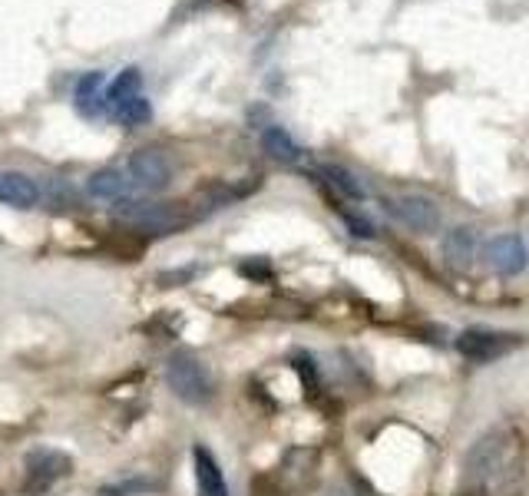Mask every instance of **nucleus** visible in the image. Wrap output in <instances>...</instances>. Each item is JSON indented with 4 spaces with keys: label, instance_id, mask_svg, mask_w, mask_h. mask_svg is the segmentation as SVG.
I'll return each mask as SVG.
<instances>
[{
    "label": "nucleus",
    "instance_id": "f257e3e1",
    "mask_svg": "<svg viewBox=\"0 0 529 496\" xmlns=\"http://www.w3.org/2000/svg\"><path fill=\"white\" fill-rule=\"evenodd\" d=\"M523 450L510 430H490L487 437L477 440V447L467 457V477L477 490L500 496L520 483Z\"/></svg>",
    "mask_w": 529,
    "mask_h": 496
},
{
    "label": "nucleus",
    "instance_id": "f03ea898",
    "mask_svg": "<svg viewBox=\"0 0 529 496\" xmlns=\"http://www.w3.org/2000/svg\"><path fill=\"white\" fill-rule=\"evenodd\" d=\"M113 215L126 225H133L139 232L149 235H169L189 225V215L179 206L169 202H136V199H120V206L113 209Z\"/></svg>",
    "mask_w": 529,
    "mask_h": 496
},
{
    "label": "nucleus",
    "instance_id": "7ed1b4c3",
    "mask_svg": "<svg viewBox=\"0 0 529 496\" xmlns=\"http://www.w3.org/2000/svg\"><path fill=\"white\" fill-rule=\"evenodd\" d=\"M166 381L172 387V394L192 407L212 401V377L202 368V361H196L192 354H172L166 364Z\"/></svg>",
    "mask_w": 529,
    "mask_h": 496
},
{
    "label": "nucleus",
    "instance_id": "20e7f679",
    "mask_svg": "<svg viewBox=\"0 0 529 496\" xmlns=\"http://www.w3.org/2000/svg\"><path fill=\"white\" fill-rule=\"evenodd\" d=\"M520 344H523L520 334L493 331V328H470L457 338V351L463 354V358H470L477 364H490L496 358H503V354L516 351Z\"/></svg>",
    "mask_w": 529,
    "mask_h": 496
},
{
    "label": "nucleus",
    "instance_id": "39448f33",
    "mask_svg": "<svg viewBox=\"0 0 529 496\" xmlns=\"http://www.w3.org/2000/svg\"><path fill=\"white\" fill-rule=\"evenodd\" d=\"M126 172H129V179H133V186L143 192H163L172 179L169 159L159 153V149H136V153L129 156Z\"/></svg>",
    "mask_w": 529,
    "mask_h": 496
},
{
    "label": "nucleus",
    "instance_id": "423d86ee",
    "mask_svg": "<svg viewBox=\"0 0 529 496\" xmlns=\"http://www.w3.org/2000/svg\"><path fill=\"white\" fill-rule=\"evenodd\" d=\"M73 470V460L60 450H34L27 457V493H43Z\"/></svg>",
    "mask_w": 529,
    "mask_h": 496
},
{
    "label": "nucleus",
    "instance_id": "0eeeda50",
    "mask_svg": "<svg viewBox=\"0 0 529 496\" xmlns=\"http://www.w3.org/2000/svg\"><path fill=\"white\" fill-rule=\"evenodd\" d=\"M387 212L394 215L397 222H404L407 229L414 232H437L440 229V209L424 196H397L387 199Z\"/></svg>",
    "mask_w": 529,
    "mask_h": 496
},
{
    "label": "nucleus",
    "instance_id": "6e6552de",
    "mask_svg": "<svg viewBox=\"0 0 529 496\" xmlns=\"http://www.w3.org/2000/svg\"><path fill=\"white\" fill-rule=\"evenodd\" d=\"M487 262L496 275L513 278L526 268V245L520 235H496L487 242Z\"/></svg>",
    "mask_w": 529,
    "mask_h": 496
},
{
    "label": "nucleus",
    "instance_id": "1a4fd4ad",
    "mask_svg": "<svg viewBox=\"0 0 529 496\" xmlns=\"http://www.w3.org/2000/svg\"><path fill=\"white\" fill-rule=\"evenodd\" d=\"M106 73L93 70V73H83L77 90H73V106H77V113L86 116V120H96V116L106 113Z\"/></svg>",
    "mask_w": 529,
    "mask_h": 496
},
{
    "label": "nucleus",
    "instance_id": "9d476101",
    "mask_svg": "<svg viewBox=\"0 0 529 496\" xmlns=\"http://www.w3.org/2000/svg\"><path fill=\"white\" fill-rule=\"evenodd\" d=\"M129 189H133V179H129V172L116 169V166H106L100 172H93L90 182H86V192H90L93 199H110V202L126 199Z\"/></svg>",
    "mask_w": 529,
    "mask_h": 496
},
{
    "label": "nucleus",
    "instance_id": "9b49d317",
    "mask_svg": "<svg viewBox=\"0 0 529 496\" xmlns=\"http://www.w3.org/2000/svg\"><path fill=\"white\" fill-rule=\"evenodd\" d=\"M40 199V189L34 179H27L24 172H0V202L17 209H34Z\"/></svg>",
    "mask_w": 529,
    "mask_h": 496
},
{
    "label": "nucleus",
    "instance_id": "f8f14e48",
    "mask_svg": "<svg viewBox=\"0 0 529 496\" xmlns=\"http://www.w3.org/2000/svg\"><path fill=\"white\" fill-rule=\"evenodd\" d=\"M192 463H196V490L199 496H229V487H225L222 467L215 463V457L205 447L192 450Z\"/></svg>",
    "mask_w": 529,
    "mask_h": 496
},
{
    "label": "nucleus",
    "instance_id": "ddd939ff",
    "mask_svg": "<svg viewBox=\"0 0 529 496\" xmlns=\"http://www.w3.org/2000/svg\"><path fill=\"white\" fill-rule=\"evenodd\" d=\"M262 149L282 166H295L301 159V146L295 143V136H291L288 129H282V126H268L265 129V133H262Z\"/></svg>",
    "mask_w": 529,
    "mask_h": 496
},
{
    "label": "nucleus",
    "instance_id": "4468645a",
    "mask_svg": "<svg viewBox=\"0 0 529 496\" xmlns=\"http://www.w3.org/2000/svg\"><path fill=\"white\" fill-rule=\"evenodd\" d=\"M444 255L453 268H470V262L477 258V235H473V229H453L444 239Z\"/></svg>",
    "mask_w": 529,
    "mask_h": 496
},
{
    "label": "nucleus",
    "instance_id": "2eb2a0df",
    "mask_svg": "<svg viewBox=\"0 0 529 496\" xmlns=\"http://www.w3.org/2000/svg\"><path fill=\"white\" fill-rule=\"evenodd\" d=\"M139 90H143V73H139L136 67L123 70L120 77H116L110 86H106V110L116 113L126 100H133V96H139Z\"/></svg>",
    "mask_w": 529,
    "mask_h": 496
},
{
    "label": "nucleus",
    "instance_id": "dca6fc26",
    "mask_svg": "<svg viewBox=\"0 0 529 496\" xmlns=\"http://www.w3.org/2000/svg\"><path fill=\"white\" fill-rule=\"evenodd\" d=\"M321 176H325L328 186L338 189L344 199H364L367 196L364 182L354 176L351 169H344V166H321Z\"/></svg>",
    "mask_w": 529,
    "mask_h": 496
},
{
    "label": "nucleus",
    "instance_id": "f3484780",
    "mask_svg": "<svg viewBox=\"0 0 529 496\" xmlns=\"http://www.w3.org/2000/svg\"><path fill=\"white\" fill-rule=\"evenodd\" d=\"M116 123H123L126 129H136V126H146L149 120H153V103L146 100L143 93L133 96V100H126L120 110L113 113Z\"/></svg>",
    "mask_w": 529,
    "mask_h": 496
},
{
    "label": "nucleus",
    "instance_id": "a211bd4d",
    "mask_svg": "<svg viewBox=\"0 0 529 496\" xmlns=\"http://www.w3.org/2000/svg\"><path fill=\"white\" fill-rule=\"evenodd\" d=\"M149 490H156L153 480L133 477V480H120V483H106L96 496H139V493H149Z\"/></svg>",
    "mask_w": 529,
    "mask_h": 496
},
{
    "label": "nucleus",
    "instance_id": "6ab92c4d",
    "mask_svg": "<svg viewBox=\"0 0 529 496\" xmlns=\"http://www.w3.org/2000/svg\"><path fill=\"white\" fill-rule=\"evenodd\" d=\"M341 215H344V222L351 225L354 235H361V239H371V235H374V225L367 219H361V215H354V212H341Z\"/></svg>",
    "mask_w": 529,
    "mask_h": 496
},
{
    "label": "nucleus",
    "instance_id": "aec40b11",
    "mask_svg": "<svg viewBox=\"0 0 529 496\" xmlns=\"http://www.w3.org/2000/svg\"><path fill=\"white\" fill-rule=\"evenodd\" d=\"M367 496H377V493H367Z\"/></svg>",
    "mask_w": 529,
    "mask_h": 496
}]
</instances>
